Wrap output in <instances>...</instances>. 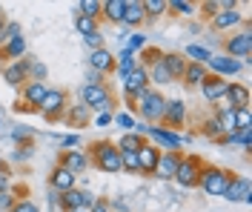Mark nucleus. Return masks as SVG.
I'll return each instance as SVG.
<instances>
[{"mask_svg": "<svg viewBox=\"0 0 252 212\" xmlns=\"http://www.w3.org/2000/svg\"><path fill=\"white\" fill-rule=\"evenodd\" d=\"M89 161H94V166H97L100 172H106V175L124 172V166H121V152H118V147H115L112 141H97V144H92Z\"/></svg>", "mask_w": 252, "mask_h": 212, "instance_id": "1", "label": "nucleus"}, {"mask_svg": "<svg viewBox=\"0 0 252 212\" xmlns=\"http://www.w3.org/2000/svg\"><path fill=\"white\" fill-rule=\"evenodd\" d=\"M135 109H138L141 118H146L149 123H160V121H163V112H166V98H163L158 89H146V92L138 95Z\"/></svg>", "mask_w": 252, "mask_h": 212, "instance_id": "2", "label": "nucleus"}, {"mask_svg": "<svg viewBox=\"0 0 252 212\" xmlns=\"http://www.w3.org/2000/svg\"><path fill=\"white\" fill-rule=\"evenodd\" d=\"M229 181H232V172L229 169H220V166H206L201 169V175H198V186L204 189L206 195H220L226 192V186H229Z\"/></svg>", "mask_w": 252, "mask_h": 212, "instance_id": "3", "label": "nucleus"}, {"mask_svg": "<svg viewBox=\"0 0 252 212\" xmlns=\"http://www.w3.org/2000/svg\"><path fill=\"white\" fill-rule=\"evenodd\" d=\"M80 100H83L86 109L112 112V92L106 83H86V86H80Z\"/></svg>", "mask_w": 252, "mask_h": 212, "instance_id": "4", "label": "nucleus"}, {"mask_svg": "<svg viewBox=\"0 0 252 212\" xmlns=\"http://www.w3.org/2000/svg\"><path fill=\"white\" fill-rule=\"evenodd\" d=\"M201 169H204V161H201L198 155H187V158H181L172 181H178L181 186L192 189V186H198V175H201Z\"/></svg>", "mask_w": 252, "mask_h": 212, "instance_id": "5", "label": "nucleus"}, {"mask_svg": "<svg viewBox=\"0 0 252 212\" xmlns=\"http://www.w3.org/2000/svg\"><path fill=\"white\" fill-rule=\"evenodd\" d=\"M146 89H149V75H146V69L138 63L124 78V98L129 100V106H135L138 95H141V92H146Z\"/></svg>", "mask_w": 252, "mask_h": 212, "instance_id": "6", "label": "nucleus"}, {"mask_svg": "<svg viewBox=\"0 0 252 212\" xmlns=\"http://www.w3.org/2000/svg\"><path fill=\"white\" fill-rule=\"evenodd\" d=\"M97 201V198L92 195V192H86V189H66V192H58V207H61L63 212H72V210H92V204Z\"/></svg>", "mask_w": 252, "mask_h": 212, "instance_id": "7", "label": "nucleus"}, {"mask_svg": "<svg viewBox=\"0 0 252 212\" xmlns=\"http://www.w3.org/2000/svg\"><path fill=\"white\" fill-rule=\"evenodd\" d=\"M226 58H241V61H250L252 58V32H250V26L244 29V32H238L232 34V37H226Z\"/></svg>", "mask_w": 252, "mask_h": 212, "instance_id": "8", "label": "nucleus"}, {"mask_svg": "<svg viewBox=\"0 0 252 212\" xmlns=\"http://www.w3.org/2000/svg\"><path fill=\"white\" fill-rule=\"evenodd\" d=\"M66 92L63 89H49L46 98H43V103L37 106V112L43 115V118H49V121H55V118H61L63 112H66Z\"/></svg>", "mask_w": 252, "mask_h": 212, "instance_id": "9", "label": "nucleus"}, {"mask_svg": "<svg viewBox=\"0 0 252 212\" xmlns=\"http://www.w3.org/2000/svg\"><path fill=\"white\" fill-rule=\"evenodd\" d=\"M146 138L155 141V147H166V149H181L189 141V135H178V132H169L163 126H146Z\"/></svg>", "mask_w": 252, "mask_h": 212, "instance_id": "10", "label": "nucleus"}, {"mask_svg": "<svg viewBox=\"0 0 252 212\" xmlns=\"http://www.w3.org/2000/svg\"><path fill=\"white\" fill-rule=\"evenodd\" d=\"M163 129L178 132L187 123V103L184 100H166V112H163Z\"/></svg>", "mask_w": 252, "mask_h": 212, "instance_id": "11", "label": "nucleus"}, {"mask_svg": "<svg viewBox=\"0 0 252 212\" xmlns=\"http://www.w3.org/2000/svg\"><path fill=\"white\" fill-rule=\"evenodd\" d=\"M223 198H226V201H241V204H250V201H252L250 178H244V175H232V181H229V186H226Z\"/></svg>", "mask_w": 252, "mask_h": 212, "instance_id": "12", "label": "nucleus"}, {"mask_svg": "<svg viewBox=\"0 0 252 212\" xmlns=\"http://www.w3.org/2000/svg\"><path fill=\"white\" fill-rule=\"evenodd\" d=\"M3 81L9 86H23L29 81V58H20L15 63H6L3 66Z\"/></svg>", "mask_w": 252, "mask_h": 212, "instance_id": "13", "label": "nucleus"}, {"mask_svg": "<svg viewBox=\"0 0 252 212\" xmlns=\"http://www.w3.org/2000/svg\"><path fill=\"white\" fill-rule=\"evenodd\" d=\"M181 158H184V155H181V149H166V152H160V161H158L155 175H158V178H163V181L175 178V169H178Z\"/></svg>", "mask_w": 252, "mask_h": 212, "instance_id": "14", "label": "nucleus"}, {"mask_svg": "<svg viewBox=\"0 0 252 212\" xmlns=\"http://www.w3.org/2000/svg\"><path fill=\"white\" fill-rule=\"evenodd\" d=\"M75 183H78V175H72L66 166H55L52 172H49V186L55 189V192H66V189H75Z\"/></svg>", "mask_w": 252, "mask_h": 212, "instance_id": "15", "label": "nucleus"}, {"mask_svg": "<svg viewBox=\"0 0 252 212\" xmlns=\"http://www.w3.org/2000/svg\"><path fill=\"white\" fill-rule=\"evenodd\" d=\"M223 98H226V106H229V109H250V103H252L250 89H247L244 83H229Z\"/></svg>", "mask_w": 252, "mask_h": 212, "instance_id": "16", "label": "nucleus"}, {"mask_svg": "<svg viewBox=\"0 0 252 212\" xmlns=\"http://www.w3.org/2000/svg\"><path fill=\"white\" fill-rule=\"evenodd\" d=\"M46 92H49V83L26 81L23 83V100H20V103H26L29 109H37V106L43 103V98H46Z\"/></svg>", "mask_w": 252, "mask_h": 212, "instance_id": "17", "label": "nucleus"}, {"mask_svg": "<svg viewBox=\"0 0 252 212\" xmlns=\"http://www.w3.org/2000/svg\"><path fill=\"white\" fill-rule=\"evenodd\" d=\"M61 166H66L72 175H78V172H83V169L89 166V155H86L83 149H63Z\"/></svg>", "mask_w": 252, "mask_h": 212, "instance_id": "18", "label": "nucleus"}, {"mask_svg": "<svg viewBox=\"0 0 252 212\" xmlns=\"http://www.w3.org/2000/svg\"><path fill=\"white\" fill-rule=\"evenodd\" d=\"M226 86H229V83L223 81V78H218V75H206V81L201 83V92H204V98L209 100V103H218V100L226 95Z\"/></svg>", "mask_w": 252, "mask_h": 212, "instance_id": "19", "label": "nucleus"}, {"mask_svg": "<svg viewBox=\"0 0 252 212\" xmlns=\"http://www.w3.org/2000/svg\"><path fill=\"white\" fill-rule=\"evenodd\" d=\"M206 63H209V69H212L218 78H223V75H238V72H241V61L226 58V55H212Z\"/></svg>", "mask_w": 252, "mask_h": 212, "instance_id": "20", "label": "nucleus"}, {"mask_svg": "<svg viewBox=\"0 0 252 212\" xmlns=\"http://www.w3.org/2000/svg\"><path fill=\"white\" fill-rule=\"evenodd\" d=\"M138 158H141V172H146V175H155L158 169V161H160V149L155 147V144H143L141 149H138Z\"/></svg>", "mask_w": 252, "mask_h": 212, "instance_id": "21", "label": "nucleus"}, {"mask_svg": "<svg viewBox=\"0 0 252 212\" xmlns=\"http://www.w3.org/2000/svg\"><path fill=\"white\" fill-rule=\"evenodd\" d=\"M238 23H244V15L238 9H218V15L212 17V29H218V32L235 29Z\"/></svg>", "mask_w": 252, "mask_h": 212, "instance_id": "22", "label": "nucleus"}, {"mask_svg": "<svg viewBox=\"0 0 252 212\" xmlns=\"http://www.w3.org/2000/svg\"><path fill=\"white\" fill-rule=\"evenodd\" d=\"M20 58H26V37H23V34L15 37V40H9V43L0 49V61H3V63H15Z\"/></svg>", "mask_w": 252, "mask_h": 212, "instance_id": "23", "label": "nucleus"}, {"mask_svg": "<svg viewBox=\"0 0 252 212\" xmlns=\"http://www.w3.org/2000/svg\"><path fill=\"white\" fill-rule=\"evenodd\" d=\"M143 20H146V15H143V3L141 0H126V9H124V26H129V29H138Z\"/></svg>", "mask_w": 252, "mask_h": 212, "instance_id": "24", "label": "nucleus"}, {"mask_svg": "<svg viewBox=\"0 0 252 212\" xmlns=\"http://www.w3.org/2000/svg\"><path fill=\"white\" fill-rule=\"evenodd\" d=\"M89 66H92L97 75H106V72L115 69V55L109 49H94L92 58H89Z\"/></svg>", "mask_w": 252, "mask_h": 212, "instance_id": "25", "label": "nucleus"}, {"mask_svg": "<svg viewBox=\"0 0 252 212\" xmlns=\"http://www.w3.org/2000/svg\"><path fill=\"white\" fill-rule=\"evenodd\" d=\"M215 121H218V126H220V132H223V135H232V132H238V115H235V109H229V106H218Z\"/></svg>", "mask_w": 252, "mask_h": 212, "instance_id": "26", "label": "nucleus"}, {"mask_svg": "<svg viewBox=\"0 0 252 212\" xmlns=\"http://www.w3.org/2000/svg\"><path fill=\"white\" fill-rule=\"evenodd\" d=\"M146 75H149V83H155V86H166V83H172L169 69L163 66V55H160L152 66H146Z\"/></svg>", "mask_w": 252, "mask_h": 212, "instance_id": "27", "label": "nucleus"}, {"mask_svg": "<svg viewBox=\"0 0 252 212\" xmlns=\"http://www.w3.org/2000/svg\"><path fill=\"white\" fill-rule=\"evenodd\" d=\"M206 75H209V72H206L204 63H192V61H187V69H184L181 78H184L187 86H201V83L206 81Z\"/></svg>", "mask_w": 252, "mask_h": 212, "instance_id": "28", "label": "nucleus"}, {"mask_svg": "<svg viewBox=\"0 0 252 212\" xmlns=\"http://www.w3.org/2000/svg\"><path fill=\"white\" fill-rule=\"evenodd\" d=\"M163 66L169 69L172 81H178V78L184 75V69H187V58H184V55H178V52H166V55H163Z\"/></svg>", "mask_w": 252, "mask_h": 212, "instance_id": "29", "label": "nucleus"}, {"mask_svg": "<svg viewBox=\"0 0 252 212\" xmlns=\"http://www.w3.org/2000/svg\"><path fill=\"white\" fill-rule=\"evenodd\" d=\"M124 9H126V0H106L103 9H100V17H106L112 23H121L124 20Z\"/></svg>", "mask_w": 252, "mask_h": 212, "instance_id": "30", "label": "nucleus"}, {"mask_svg": "<svg viewBox=\"0 0 252 212\" xmlns=\"http://www.w3.org/2000/svg\"><path fill=\"white\" fill-rule=\"evenodd\" d=\"M143 144H146V141H143L138 132H124V135L118 138V144H115V147H118V152H138Z\"/></svg>", "mask_w": 252, "mask_h": 212, "instance_id": "31", "label": "nucleus"}, {"mask_svg": "<svg viewBox=\"0 0 252 212\" xmlns=\"http://www.w3.org/2000/svg\"><path fill=\"white\" fill-rule=\"evenodd\" d=\"M135 66H138V58H135V52H129V49H124L121 55H118V61H115V69H118L121 78H126Z\"/></svg>", "mask_w": 252, "mask_h": 212, "instance_id": "32", "label": "nucleus"}, {"mask_svg": "<svg viewBox=\"0 0 252 212\" xmlns=\"http://www.w3.org/2000/svg\"><path fill=\"white\" fill-rule=\"evenodd\" d=\"M100 9H103V3H100V0H80L78 6H75V15H83V17L97 20V17H100Z\"/></svg>", "mask_w": 252, "mask_h": 212, "instance_id": "33", "label": "nucleus"}, {"mask_svg": "<svg viewBox=\"0 0 252 212\" xmlns=\"http://www.w3.org/2000/svg\"><path fill=\"white\" fill-rule=\"evenodd\" d=\"M184 58H192V63H204V66H206V61L212 58V52L204 49V46H198V43H189V46H187V55H184Z\"/></svg>", "mask_w": 252, "mask_h": 212, "instance_id": "34", "label": "nucleus"}, {"mask_svg": "<svg viewBox=\"0 0 252 212\" xmlns=\"http://www.w3.org/2000/svg\"><path fill=\"white\" fill-rule=\"evenodd\" d=\"M121 166H124V172L138 175V172H141V158H138V152H121Z\"/></svg>", "mask_w": 252, "mask_h": 212, "instance_id": "35", "label": "nucleus"}, {"mask_svg": "<svg viewBox=\"0 0 252 212\" xmlns=\"http://www.w3.org/2000/svg\"><path fill=\"white\" fill-rule=\"evenodd\" d=\"M201 135H206L209 141H220V138H223V132H220L218 121H215V115H212V118H206V121H204V126H201Z\"/></svg>", "mask_w": 252, "mask_h": 212, "instance_id": "36", "label": "nucleus"}, {"mask_svg": "<svg viewBox=\"0 0 252 212\" xmlns=\"http://www.w3.org/2000/svg\"><path fill=\"white\" fill-rule=\"evenodd\" d=\"M143 3V15L146 17H160L166 12V0H141Z\"/></svg>", "mask_w": 252, "mask_h": 212, "instance_id": "37", "label": "nucleus"}, {"mask_svg": "<svg viewBox=\"0 0 252 212\" xmlns=\"http://www.w3.org/2000/svg\"><path fill=\"white\" fill-rule=\"evenodd\" d=\"M166 9H172L175 15H195V3H189V0H166Z\"/></svg>", "mask_w": 252, "mask_h": 212, "instance_id": "38", "label": "nucleus"}, {"mask_svg": "<svg viewBox=\"0 0 252 212\" xmlns=\"http://www.w3.org/2000/svg\"><path fill=\"white\" fill-rule=\"evenodd\" d=\"M75 29H78L83 37L86 34H92V32H97V20H92V17H83V15H78L75 17Z\"/></svg>", "mask_w": 252, "mask_h": 212, "instance_id": "39", "label": "nucleus"}, {"mask_svg": "<svg viewBox=\"0 0 252 212\" xmlns=\"http://www.w3.org/2000/svg\"><path fill=\"white\" fill-rule=\"evenodd\" d=\"M29 81L46 83V66L40 63V61H32V58H29Z\"/></svg>", "mask_w": 252, "mask_h": 212, "instance_id": "40", "label": "nucleus"}, {"mask_svg": "<svg viewBox=\"0 0 252 212\" xmlns=\"http://www.w3.org/2000/svg\"><path fill=\"white\" fill-rule=\"evenodd\" d=\"M112 121H115V123H118L124 132L135 129V118H132V115H126V112H115V115H112Z\"/></svg>", "mask_w": 252, "mask_h": 212, "instance_id": "41", "label": "nucleus"}, {"mask_svg": "<svg viewBox=\"0 0 252 212\" xmlns=\"http://www.w3.org/2000/svg\"><path fill=\"white\" fill-rule=\"evenodd\" d=\"M15 37H20V26H17V23H6V26H3V32H0L3 46H6L9 40H15Z\"/></svg>", "mask_w": 252, "mask_h": 212, "instance_id": "42", "label": "nucleus"}, {"mask_svg": "<svg viewBox=\"0 0 252 212\" xmlns=\"http://www.w3.org/2000/svg\"><path fill=\"white\" fill-rule=\"evenodd\" d=\"M66 118H69V121H78V123H83V121H89V109H86L83 103H78L75 109H69V112H66Z\"/></svg>", "mask_w": 252, "mask_h": 212, "instance_id": "43", "label": "nucleus"}, {"mask_svg": "<svg viewBox=\"0 0 252 212\" xmlns=\"http://www.w3.org/2000/svg\"><path fill=\"white\" fill-rule=\"evenodd\" d=\"M160 55H163L160 49H141V66H143V69H146V66H152Z\"/></svg>", "mask_w": 252, "mask_h": 212, "instance_id": "44", "label": "nucleus"}, {"mask_svg": "<svg viewBox=\"0 0 252 212\" xmlns=\"http://www.w3.org/2000/svg\"><path fill=\"white\" fill-rule=\"evenodd\" d=\"M12 212H40V210H37V204H34V201H29V198H20V201H15Z\"/></svg>", "mask_w": 252, "mask_h": 212, "instance_id": "45", "label": "nucleus"}, {"mask_svg": "<svg viewBox=\"0 0 252 212\" xmlns=\"http://www.w3.org/2000/svg\"><path fill=\"white\" fill-rule=\"evenodd\" d=\"M143 46H146V34L135 32L132 37H129V46H126V49H129V52H138V49H143Z\"/></svg>", "mask_w": 252, "mask_h": 212, "instance_id": "46", "label": "nucleus"}, {"mask_svg": "<svg viewBox=\"0 0 252 212\" xmlns=\"http://www.w3.org/2000/svg\"><path fill=\"white\" fill-rule=\"evenodd\" d=\"M235 115H238V129H252L250 109H235Z\"/></svg>", "mask_w": 252, "mask_h": 212, "instance_id": "47", "label": "nucleus"}, {"mask_svg": "<svg viewBox=\"0 0 252 212\" xmlns=\"http://www.w3.org/2000/svg\"><path fill=\"white\" fill-rule=\"evenodd\" d=\"M83 40H86V43L92 46V52H94V49H103V34H100V32H92V34H86Z\"/></svg>", "mask_w": 252, "mask_h": 212, "instance_id": "48", "label": "nucleus"}, {"mask_svg": "<svg viewBox=\"0 0 252 212\" xmlns=\"http://www.w3.org/2000/svg\"><path fill=\"white\" fill-rule=\"evenodd\" d=\"M80 144V135H75V132H72V135H63L61 138V147L63 149H75Z\"/></svg>", "mask_w": 252, "mask_h": 212, "instance_id": "49", "label": "nucleus"}, {"mask_svg": "<svg viewBox=\"0 0 252 212\" xmlns=\"http://www.w3.org/2000/svg\"><path fill=\"white\" fill-rule=\"evenodd\" d=\"M0 207H3V210H12V207H15V198H12V192H6V189L0 192Z\"/></svg>", "mask_w": 252, "mask_h": 212, "instance_id": "50", "label": "nucleus"}, {"mask_svg": "<svg viewBox=\"0 0 252 212\" xmlns=\"http://www.w3.org/2000/svg\"><path fill=\"white\" fill-rule=\"evenodd\" d=\"M201 9H204V15L209 17V20H212V17L218 15V9H220V6H218V3H201Z\"/></svg>", "mask_w": 252, "mask_h": 212, "instance_id": "51", "label": "nucleus"}, {"mask_svg": "<svg viewBox=\"0 0 252 212\" xmlns=\"http://www.w3.org/2000/svg\"><path fill=\"white\" fill-rule=\"evenodd\" d=\"M89 212H112V210H109V204H106L103 198H97V201L92 204V210H89Z\"/></svg>", "mask_w": 252, "mask_h": 212, "instance_id": "52", "label": "nucleus"}, {"mask_svg": "<svg viewBox=\"0 0 252 212\" xmlns=\"http://www.w3.org/2000/svg\"><path fill=\"white\" fill-rule=\"evenodd\" d=\"M112 121V112H97V118H94V126H106Z\"/></svg>", "mask_w": 252, "mask_h": 212, "instance_id": "53", "label": "nucleus"}, {"mask_svg": "<svg viewBox=\"0 0 252 212\" xmlns=\"http://www.w3.org/2000/svg\"><path fill=\"white\" fill-rule=\"evenodd\" d=\"M6 183H9V172L3 169V163H0V192L6 189Z\"/></svg>", "mask_w": 252, "mask_h": 212, "instance_id": "54", "label": "nucleus"}, {"mask_svg": "<svg viewBox=\"0 0 252 212\" xmlns=\"http://www.w3.org/2000/svg\"><path fill=\"white\" fill-rule=\"evenodd\" d=\"M72 212H89V210H83V207H80V210H72Z\"/></svg>", "mask_w": 252, "mask_h": 212, "instance_id": "55", "label": "nucleus"}]
</instances>
